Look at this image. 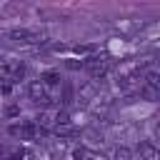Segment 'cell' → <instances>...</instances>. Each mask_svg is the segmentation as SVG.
<instances>
[{"label":"cell","instance_id":"8","mask_svg":"<svg viewBox=\"0 0 160 160\" xmlns=\"http://www.w3.org/2000/svg\"><path fill=\"white\" fill-rule=\"evenodd\" d=\"M55 122H58V128H60V125H70V115L62 110V112H58V115H55Z\"/></svg>","mask_w":160,"mask_h":160},{"label":"cell","instance_id":"3","mask_svg":"<svg viewBox=\"0 0 160 160\" xmlns=\"http://www.w3.org/2000/svg\"><path fill=\"white\" fill-rule=\"evenodd\" d=\"M42 85H60V72H55V70H48V72H42Z\"/></svg>","mask_w":160,"mask_h":160},{"label":"cell","instance_id":"7","mask_svg":"<svg viewBox=\"0 0 160 160\" xmlns=\"http://www.w3.org/2000/svg\"><path fill=\"white\" fill-rule=\"evenodd\" d=\"M5 115H8V118H18V115H20V105H15V102H10V105L5 108Z\"/></svg>","mask_w":160,"mask_h":160},{"label":"cell","instance_id":"6","mask_svg":"<svg viewBox=\"0 0 160 160\" xmlns=\"http://www.w3.org/2000/svg\"><path fill=\"white\" fill-rule=\"evenodd\" d=\"M55 132H58L60 138H75V135H78V128H72V125H60V128H55Z\"/></svg>","mask_w":160,"mask_h":160},{"label":"cell","instance_id":"2","mask_svg":"<svg viewBox=\"0 0 160 160\" xmlns=\"http://www.w3.org/2000/svg\"><path fill=\"white\" fill-rule=\"evenodd\" d=\"M138 152H140V160H158V148L152 142H140Z\"/></svg>","mask_w":160,"mask_h":160},{"label":"cell","instance_id":"4","mask_svg":"<svg viewBox=\"0 0 160 160\" xmlns=\"http://www.w3.org/2000/svg\"><path fill=\"white\" fill-rule=\"evenodd\" d=\"M145 88H150V90L158 92V88H160V75H158L155 70H150V72L145 75Z\"/></svg>","mask_w":160,"mask_h":160},{"label":"cell","instance_id":"16","mask_svg":"<svg viewBox=\"0 0 160 160\" xmlns=\"http://www.w3.org/2000/svg\"><path fill=\"white\" fill-rule=\"evenodd\" d=\"M5 160H12V158H5Z\"/></svg>","mask_w":160,"mask_h":160},{"label":"cell","instance_id":"14","mask_svg":"<svg viewBox=\"0 0 160 160\" xmlns=\"http://www.w3.org/2000/svg\"><path fill=\"white\" fill-rule=\"evenodd\" d=\"M0 92H2V95H10V92H12V88H10V85H8V82H5V85H2V88H0Z\"/></svg>","mask_w":160,"mask_h":160},{"label":"cell","instance_id":"1","mask_svg":"<svg viewBox=\"0 0 160 160\" xmlns=\"http://www.w3.org/2000/svg\"><path fill=\"white\" fill-rule=\"evenodd\" d=\"M30 98H32L38 105H40V102H42V105H48V102H50V98H48V92H45V85H42V82H32V85H30Z\"/></svg>","mask_w":160,"mask_h":160},{"label":"cell","instance_id":"5","mask_svg":"<svg viewBox=\"0 0 160 160\" xmlns=\"http://www.w3.org/2000/svg\"><path fill=\"white\" fill-rule=\"evenodd\" d=\"M10 38H12V40H22V42H28V40L35 38V32H30V30H12Z\"/></svg>","mask_w":160,"mask_h":160},{"label":"cell","instance_id":"12","mask_svg":"<svg viewBox=\"0 0 160 160\" xmlns=\"http://www.w3.org/2000/svg\"><path fill=\"white\" fill-rule=\"evenodd\" d=\"M68 68H70V70H78V68H82V62H78V60H68Z\"/></svg>","mask_w":160,"mask_h":160},{"label":"cell","instance_id":"9","mask_svg":"<svg viewBox=\"0 0 160 160\" xmlns=\"http://www.w3.org/2000/svg\"><path fill=\"white\" fill-rule=\"evenodd\" d=\"M115 160H130V150L128 148H118L115 150Z\"/></svg>","mask_w":160,"mask_h":160},{"label":"cell","instance_id":"10","mask_svg":"<svg viewBox=\"0 0 160 160\" xmlns=\"http://www.w3.org/2000/svg\"><path fill=\"white\" fill-rule=\"evenodd\" d=\"M70 100H72V90L65 85V90H62V102H70Z\"/></svg>","mask_w":160,"mask_h":160},{"label":"cell","instance_id":"13","mask_svg":"<svg viewBox=\"0 0 160 160\" xmlns=\"http://www.w3.org/2000/svg\"><path fill=\"white\" fill-rule=\"evenodd\" d=\"M90 50H92L90 45H78V48H75V52H90Z\"/></svg>","mask_w":160,"mask_h":160},{"label":"cell","instance_id":"11","mask_svg":"<svg viewBox=\"0 0 160 160\" xmlns=\"http://www.w3.org/2000/svg\"><path fill=\"white\" fill-rule=\"evenodd\" d=\"M85 155H88V152H85L82 148H78V150H72V158H75V160H82Z\"/></svg>","mask_w":160,"mask_h":160},{"label":"cell","instance_id":"15","mask_svg":"<svg viewBox=\"0 0 160 160\" xmlns=\"http://www.w3.org/2000/svg\"><path fill=\"white\" fill-rule=\"evenodd\" d=\"M10 135H20V125H10Z\"/></svg>","mask_w":160,"mask_h":160}]
</instances>
